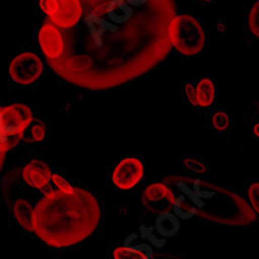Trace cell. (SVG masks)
Returning a JSON list of instances; mask_svg holds the SVG:
<instances>
[{"label":"cell","mask_w":259,"mask_h":259,"mask_svg":"<svg viewBox=\"0 0 259 259\" xmlns=\"http://www.w3.org/2000/svg\"><path fill=\"white\" fill-rule=\"evenodd\" d=\"M33 118L31 109L25 104H10L0 107V131L10 140L11 148L22 141V134Z\"/></svg>","instance_id":"obj_5"},{"label":"cell","mask_w":259,"mask_h":259,"mask_svg":"<svg viewBox=\"0 0 259 259\" xmlns=\"http://www.w3.org/2000/svg\"><path fill=\"white\" fill-rule=\"evenodd\" d=\"M2 163H4V158H0V168H2Z\"/></svg>","instance_id":"obj_29"},{"label":"cell","mask_w":259,"mask_h":259,"mask_svg":"<svg viewBox=\"0 0 259 259\" xmlns=\"http://www.w3.org/2000/svg\"><path fill=\"white\" fill-rule=\"evenodd\" d=\"M196 93H197V106L199 107H209L214 103V98H216L214 82L209 78L200 79L199 84L196 85Z\"/></svg>","instance_id":"obj_16"},{"label":"cell","mask_w":259,"mask_h":259,"mask_svg":"<svg viewBox=\"0 0 259 259\" xmlns=\"http://www.w3.org/2000/svg\"><path fill=\"white\" fill-rule=\"evenodd\" d=\"M174 200H176L174 191L163 182L151 183L145 190L143 197H141L145 208L154 214H161L166 213V211H171Z\"/></svg>","instance_id":"obj_9"},{"label":"cell","mask_w":259,"mask_h":259,"mask_svg":"<svg viewBox=\"0 0 259 259\" xmlns=\"http://www.w3.org/2000/svg\"><path fill=\"white\" fill-rule=\"evenodd\" d=\"M183 90H185V97L186 100L190 101L193 106H197V93H196V85L193 82H185L183 85Z\"/></svg>","instance_id":"obj_24"},{"label":"cell","mask_w":259,"mask_h":259,"mask_svg":"<svg viewBox=\"0 0 259 259\" xmlns=\"http://www.w3.org/2000/svg\"><path fill=\"white\" fill-rule=\"evenodd\" d=\"M37 40L49 65L53 64L61 56L62 52V37L59 28L55 27L50 20L44 22L37 31Z\"/></svg>","instance_id":"obj_10"},{"label":"cell","mask_w":259,"mask_h":259,"mask_svg":"<svg viewBox=\"0 0 259 259\" xmlns=\"http://www.w3.org/2000/svg\"><path fill=\"white\" fill-rule=\"evenodd\" d=\"M145 176L143 163L135 157H126L118 161L112 172V182L118 190L127 191L135 188Z\"/></svg>","instance_id":"obj_8"},{"label":"cell","mask_w":259,"mask_h":259,"mask_svg":"<svg viewBox=\"0 0 259 259\" xmlns=\"http://www.w3.org/2000/svg\"><path fill=\"white\" fill-rule=\"evenodd\" d=\"M157 259H180V257H177V256H174V254H164V256L157 257Z\"/></svg>","instance_id":"obj_26"},{"label":"cell","mask_w":259,"mask_h":259,"mask_svg":"<svg viewBox=\"0 0 259 259\" xmlns=\"http://www.w3.org/2000/svg\"><path fill=\"white\" fill-rule=\"evenodd\" d=\"M52 183H53V186L56 188V190L59 193H62V194H72L73 190H75V188L70 185L62 176H59V174H53L52 176Z\"/></svg>","instance_id":"obj_22"},{"label":"cell","mask_w":259,"mask_h":259,"mask_svg":"<svg viewBox=\"0 0 259 259\" xmlns=\"http://www.w3.org/2000/svg\"><path fill=\"white\" fill-rule=\"evenodd\" d=\"M81 16L59 30L61 56L50 68L89 90L129 82L166 58L172 0H79Z\"/></svg>","instance_id":"obj_1"},{"label":"cell","mask_w":259,"mask_h":259,"mask_svg":"<svg viewBox=\"0 0 259 259\" xmlns=\"http://www.w3.org/2000/svg\"><path fill=\"white\" fill-rule=\"evenodd\" d=\"M248 202L254 214H259V182H251L248 186Z\"/></svg>","instance_id":"obj_21"},{"label":"cell","mask_w":259,"mask_h":259,"mask_svg":"<svg viewBox=\"0 0 259 259\" xmlns=\"http://www.w3.org/2000/svg\"><path fill=\"white\" fill-rule=\"evenodd\" d=\"M180 230V219L172 213V211H166L161 213L155 219V231L161 238H174Z\"/></svg>","instance_id":"obj_12"},{"label":"cell","mask_w":259,"mask_h":259,"mask_svg":"<svg viewBox=\"0 0 259 259\" xmlns=\"http://www.w3.org/2000/svg\"><path fill=\"white\" fill-rule=\"evenodd\" d=\"M200 4H205V5H208V4H213L214 0H199Z\"/></svg>","instance_id":"obj_28"},{"label":"cell","mask_w":259,"mask_h":259,"mask_svg":"<svg viewBox=\"0 0 259 259\" xmlns=\"http://www.w3.org/2000/svg\"><path fill=\"white\" fill-rule=\"evenodd\" d=\"M7 152V149H5V146L0 143V158H4V154Z\"/></svg>","instance_id":"obj_27"},{"label":"cell","mask_w":259,"mask_h":259,"mask_svg":"<svg viewBox=\"0 0 259 259\" xmlns=\"http://www.w3.org/2000/svg\"><path fill=\"white\" fill-rule=\"evenodd\" d=\"M113 259H152V247L141 242L140 245H121L113 250Z\"/></svg>","instance_id":"obj_13"},{"label":"cell","mask_w":259,"mask_h":259,"mask_svg":"<svg viewBox=\"0 0 259 259\" xmlns=\"http://www.w3.org/2000/svg\"><path fill=\"white\" fill-rule=\"evenodd\" d=\"M45 134H47L45 124L40 120L33 118L22 134V141H25V143H30V145L39 143V141H42L45 138Z\"/></svg>","instance_id":"obj_17"},{"label":"cell","mask_w":259,"mask_h":259,"mask_svg":"<svg viewBox=\"0 0 259 259\" xmlns=\"http://www.w3.org/2000/svg\"><path fill=\"white\" fill-rule=\"evenodd\" d=\"M183 166L188 169V171H191V172H196V174H203V172H206V166L202 163V161H199L197 158H193V157H186V158H183Z\"/></svg>","instance_id":"obj_23"},{"label":"cell","mask_w":259,"mask_h":259,"mask_svg":"<svg viewBox=\"0 0 259 259\" xmlns=\"http://www.w3.org/2000/svg\"><path fill=\"white\" fill-rule=\"evenodd\" d=\"M10 76L16 84L20 85H30L36 82L42 72H44V64L42 59L31 52H25L17 55L10 62Z\"/></svg>","instance_id":"obj_7"},{"label":"cell","mask_w":259,"mask_h":259,"mask_svg":"<svg viewBox=\"0 0 259 259\" xmlns=\"http://www.w3.org/2000/svg\"><path fill=\"white\" fill-rule=\"evenodd\" d=\"M171 47L185 55V56H196L202 52L205 45V31L197 19L188 14L176 16L168 30Z\"/></svg>","instance_id":"obj_4"},{"label":"cell","mask_w":259,"mask_h":259,"mask_svg":"<svg viewBox=\"0 0 259 259\" xmlns=\"http://www.w3.org/2000/svg\"><path fill=\"white\" fill-rule=\"evenodd\" d=\"M253 134H254V137L259 140V123H256V124L253 126Z\"/></svg>","instance_id":"obj_25"},{"label":"cell","mask_w":259,"mask_h":259,"mask_svg":"<svg viewBox=\"0 0 259 259\" xmlns=\"http://www.w3.org/2000/svg\"><path fill=\"white\" fill-rule=\"evenodd\" d=\"M33 209L34 205H31L27 199H19L13 205V214L16 221L27 231H33Z\"/></svg>","instance_id":"obj_14"},{"label":"cell","mask_w":259,"mask_h":259,"mask_svg":"<svg viewBox=\"0 0 259 259\" xmlns=\"http://www.w3.org/2000/svg\"><path fill=\"white\" fill-rule=\"evenodd\" d=\"M211 123H213V127L219 132H225L230 127V118L224 110L214 112L213 116H211Z\"/></svg>","instance_id":"obj_18"},{"label":"cell","mask_w":259,"mask_h":259,"mask_svg":"<svg viewBox=\"0 0 259 259\" xmlns=\"http://www.w3.org/2000/svg\"><path fill=\"white\" fill-rule=\"evenodd\" d=\"M154 228H151V227H146V225H141L140 227V233H141V236H143L145 239H148L154 247H157V248H161V247H164V239L163 238H157L155 234H154Z\"/></svg>","instance_id":"obj_19"},{"label":"cell","mask_w":259,"mask_h":259,"mask_svg":"<svg viewBox=\"0 0 259 259\" xmlns=\"http://www.w3.org/2000/svg\"><path fill=\"white\" fill-rule=\"evenodd\" d=\"M248 27H250V31L256 37H259V0H257V2H254V5L250 10V14H248Z\"/></svg>","instance_id":"obj_20"},{"label":"cell","mask_w":259,"mask_h":259,"mask_svg":"<svg viewBox=\"0 0 259 259\" xmlns=\"http://www.w3.org/2000/svg\"><path fill=\"white\" fill-rule=\"evenodd\" d=\"M179 188L199 209V216L224 225H247L254 221V211L238 194L211 186L199 180L188 185L179 182Z\"/></svg>","instance_id":"obj_3"},{"label":"cell","mask_w":259,"mask_h":259,"mask_svg":"<svg viewBox=\"0 0 259 259\" xmlns=\"http://www.w3.org/2000/svg\"><path fill=\"white\" fill-rule=\"evenodd\" d=\"M52 169L42 160H31L22 168V180L33 190H44L45 186L52 183Z\"/></svg>","instance_id":"obj_11"},{"label":"cell","mask_w":259,"mask_h":259,"mask_svg":"<svg viewBox=\"0 0 259 259\" xmlns=\"http://www.w3.org/2000/svg\"><path fill=\"white\" fill-rule=\"evenodd\" d=\"M171 211L179 219H183V221L193 219V218H196L199 214V209L194 205V202L185 194L176 196V200H174V205H172Z\"/></svg>","instance_id":"obj_15"},{"label":"cell","mask_w":259,"mask_h":259,"mask_svg":"<svg viewBox=\"0 0 259 259\" xmlns=\"http://www.w3.org/2000/svg\"><path fill=\"white\" fill-rule=\"evenodd\" d=\"M33 209V231L52 247H72L95 233L101 221V208L92 193L75 188L62 194L45 186Z\"/></svg>","instance_id":"obj_2"},{"label":"cell","mask_w":259,"mask_h":259,"mask_svg":"<svg viewBox=\"0 0 259 259\" xmlns=\"http://www.w3.org/2000/svg\"><path fill=\"white\" fill-rule=\"evenodd\" d=\"M39 8L59 30L72 28L81 16L79 0H39Z\"/></svg>","instance_id":"obj_6"}]
</instances>
